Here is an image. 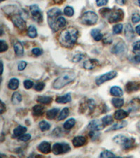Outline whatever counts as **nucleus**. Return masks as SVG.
<instances>
[{
    "mask_svg": "<svg viewBox=\"0 0 140 158\" xmlns=\"http://www.w3.org/2000/svg\"><path fill=\"white\" fill-rule=\"evenodd\" d=\"M44 113V107L40 105H36L32 108V114L33 115L39 117L42 116Z\"/></svg>",
    "mask_w": 140,
    "mask_h": 158,
    "instance_id": "21",
    "label": "nucleus"
},
{
    "mask_svg": "<svg viewBox=\"0 0 140 158\" xmlns=\"http://www.w3.org/2000/svg\"><path fill=\"white\" fill-rule=\"evenodd\" d=\"M45 87V84L44 82H38L34 86V88L36 91H42Z\"/></svg>",
    "mask_w": 140,
    "mask_h": 158,
    "instance_id": "44",
    "label": "nucleus"
},
{
    "mask_svg": "<svg viewBox=\"0 0 140 158\" xmlns=\"http://www.w3.org/2000/svg\"><path fill=\"white\" fill-rule=\"evenodd\" d=\"M140 88V84L137 82H129L125 86L127 93H132L138 91Z\"/></svg>",
    "mask_w": 140,
    "mask_h": 158,
    "instance_id": "13",
    "label": "nucleus"
},
{
    "mask_svg": "<svg viewBox=\"0 0 140 158\" xmlns=\"http://www.w3.org/2000/svg\"><path fill=\"white\" fill-rule=\"evenodd\" d=\"M110 93L112 96L116 97H121L123 95V91L122 90V89H121V87L117 86H114L112 87L110 90Z\"/></svg>",
    "mask_w": 140,
    "mask_h": 158,
    "instance_id": "23",
    "label": "nucleus"
},
{
    "mask_svg": "<svg viewBox=\"0 0 140 158\" xmlns=\"http://www.w3.org/2000/svg\"><path fill=\"white\" fill-rule=\"evenodd\" d=\"M109 0H96V4L98 7H102V6L107 5Z\"/></svg>",
    "mask_w": 140,
    "mask_h": 158,
    "instance_id": "52",
    "label": "nucleus"
},
{
    "mask_svg": "<svg viewBox=\"0 0 140 158\" xmlns=\"http://www.w3.org/2000/svg\"><path fill=\"white\" fill-rule=\"evenodd\" d=\"M98 20V16L92 11H88L83 14L81 16V23L87 26H93Z\"/></svg>",
    "mask_w": 140,
    "mask_h": 158,
    "instance_id": "3",
    "label": "nucleus"
},
{
    "mask_svg": "<svg viewBox=\"0 0 140 158\" xmlns=\"http://www.w3.org/2000/svg\"><path fill=\"white\" fill-rule=\"evenodd\" d=\"M69 115V110L68 108H64L62 110V111L60 113V115L58 116V121H61V120H65V118H67L68 116Z\"/></svg>",
    "mask_w": 140,
    "mask_h": 158,
    "instance_id": "33",
    "label": "nucleus"
},
{
    "mask_svg": "<svg viewBox=\"0 0 140 158\" xmlns=\"http://www.w3.org/2000/svg\"><path fill=\"white\" fill-rule=\"evenodd\" d=\"M129 115V113H127V111H123V110H118L115 112L114 117L116 120H121L126 118Z\"/></svg>",
    "mask_w": 140,
    "mask_h": 158,
    "instance_id": "20",
    "label": "nucleus"
},
{
    "mask_svg": "<svg viewBox=\"0 0 140 158\" xmlns=\"http://www.w3.org/2000/svg\"><path fill=\"white\" fill-rule=\"evenodd\" d=\"M6 105L2 101H1V114H3L6 111Z\"/></svg>",
    "mask_w": 140,
    "mask_h": 158,
    "instance_id": "53",
    "label": "nucleus"
},
{
    "mask_svg": "<svg viewBox=\"0 0 140 158\" xmlns=\"http://www.w3.org/2000/svg\"><path fill=\"white\" fill-rule=\"evenodd\" d=\"M53 101L52 97L51 96H40L37 98V101L41 103L45 104V105H48L50 104Z\"/></svg>",
    "mask_w": 140,
    "mask_h": 158,
    "instance_id": "29",
    "label": "nucleus"
},
{
    "mask_svg": "<svg viewBox=\"0 0 140 158\" xmlns=\"http://www.w3.org/2000/svg\"><path fill=\"white\" fill-rule=\"evenodd\" d=\"M126 138L127 136H125V135L119 134L118 136H115L114 139H113V141H114L116 143H117V144L122 145L123 144V143H124V141H125V139H126Z\"/></svg>",
    "mask_w": 140,
    "mask_h": 158,
    "instance_id": "35",
    "label": "nucleus"
},
{
    "mask_svg": "<svg viewBox=\"0 0 140 158\" xmlns=\"http://www.w3.org/2000/svg\"><path fill=\"white\" fill-rule=\"evenodd\" d=\"M76 124V120L74 118H70V119L67 120L63 124V127L67 130L71 129V128L74 127V126Z\"/></svg>",
    "mask_w": 140,
    "mask_h": 158,
    "instance_id": "30",
    "label": "nucleus"
},
{
    "mask_svg": "<svg viewBox=\"0 0 140 158\" xmlns=\"http://www.w3.org/2000/svg\"><path fill=\"white\" fill-rule=\"evenodd\" d=\"M116 3L119 5H124L125 2H126V0H116Z\"/></svg>",
    "mask_w": 140,
    "mask_h": 158,
    "instance_id": "55",
    "label": "nucleus"
},
{
    "mask_svg": "<svg viewBox=\"0 0 140 158\" xmlns=\"http://www.w3.org/2000/svg\"><path fill=\"white\" fill-rule=\"evenodd\" d=\"M1 73H3V71H4V65H3V62L1 61Z\"/></svg>",
    "mask_w": 140,
    "mask_h": 158,
    "instance_id": "57",
    "label": "nucleus"
},
{
    "mask_svg": "<svg viewBox=\"0 0 140 158\" xmlns=\"http://www.w3.org/2000/svg\"><path fill=\"white\" fill-rule=\"evenodd\" d=\"M105 127V126L103 124L102 120L100 121L99 120H93L88 125V129H89L90 131H100L103 129Z\"/></svg>",
    "mask_w": 140,
    "mask_h": 158,
    "instance_id": "11",
    "label": "nucleus"
},
{
    "mask_svg": "<svg viewBox=\"0 0 140 158\" xmlns=\"http://www.w3.org/2000/svg\"><path fill=\"white\" fill-rule=\"evenodd\" d=\"M13 48H14V51H15L16 55L18 56V57H21L24 54L23 47H22V44L20 43V41H16V42L14 44Z\"/></svg>",
    "mask_w": 140,
    "mask_h": 158,
    "instance_id": "19",
    "label": "nucleus"
},
{
    "mask_svg": "<svg viewBox=\"0 0 140 158\" xmlns=\"http://www.w3.org/2000/svg\"><path fill=\"white\" fill-rule=\"evenodd\" d=\"M135 143V140L133 138H129V137H127L125 141H124V143H123V144L121 145V146H122L125 150H128L134 147Z\"/></svg>",
    "mask_w": 140,
    "mask_h": 158,
    "instance_id": "22",
    "label": "nucleus"
},
{
    "mask_svg": "<svg viewBox=\"0 0 140 158\" xmlns=\"http://www.w3.org/2000/svg\"><path fill=\"white\" fill-rule=\"evenodd\" d=\"M99 64V62L96 59H90L86 61L83 63V68L86 70H92Z\"/></svg>",
    "mask_w": 140,
    "mask_h": 158,
    "instance_id": "17",
    "label": "nucleus"
},
{
    "mask_svg": "<svg viewBox=\"0 0 140 158\" xmlns=\"http://www.w3.org/2000/svg\"><path fill=\"white\" fill-rule=\"evenodd\" d=\"M89 136L91 138L92 140H96L100 136V133L98 132V131H90L89 133Z\"/></svg>",
    "mask_w": 140,
    "mask_h": 158,
    "instance_id": "45",
    "label": "nucleus"
},
{
    "mask_svg": "<svg viewBox=\"0 0 140 158\" xmlns=\"http://www.w3.org/2000/svg\"><path fill=\"white\" fill-rule=\"evenodd\" d=\"M28 35L30 38H35L37 36V30L34 26H30L28 29Z\"/></svg>",
    "mask_w": 140,
    "mask_h": 158,
    "instance_id": "34",
    "label": "nucleus"
},
{
    "mask_svg": "<svg viewBox=\"0 0 140 158\" xmlns=\"http://www.w3.org/2000/svg\"><path fill=\"white\" fill-rule=\"evenodd\" d=\"M1 2H3V1H4V0H1Z\"/></svg>",
    "mask_w": 140,
    "mask_h": 158,
    "instance_id": "61",
    "label": "nucleus"
},
{
    "mask_svg": "<svg viewBox=\"0 0 140 158\" xmlns=\"http://www.w3.org/2000/svg\"><path fill=\"white\" fill-rule=\"evenodd\" d=\"M129 111L137 112L140 111V99H135L132 100L129 104Z\"/></svg>",
    "mask_w": 140,
    "mask_h": 158,
    "instance_id": "14",
    "label": "nucleus"
},
{
    "mask_svg": "<svg viewBox=\"0 0 140 158\" xmlns=\"http://www.w3.org/2000/svg\"><path fill=\"white\" fill-rule=\"evenodd\" d=\"M132 21L134 23H138L140 21V15L139 14H133V16H132Z\"/></svg>",
    "mask_w": 140,
    "mask_h": 158,
    "instance_id": "50",
    "label": "nucleus"
},
{
    "mask_svg": "<svg viewBox=\"0 0 140 158\" xmlns=\"http://www.w3.org/2000/svg\"><path fill=\"white\" fill-rule=\"evenodd\" d=\"M27 65H28V63H26L25 61H20L19 63H18V69L19 71H22V70H25V68H26Z\"/></svg>",
    "mask_w": 140,
    "mask_h": 158,
    "instance_id": "51",
    "label": "nucleus"
},
{
    "mask_svg": "<svg viewBox=\"0 0 140 158\" xmlns=\"http://www.w3.org/2000/svg\"><path fill=\"white\" fill-rule=\"evenodd\" d=\"M127 122L126 121H121L120 122H118V123L114 124V125H112V126L111 128L109 129V130L106 131V132H110V131H116V130H119L121 129H123L125 127L127 126Z\"/></svg>",
    "mask_w": 140,
    "mask_h": 158,
    "instance_id": "24",
    "label": "nucleus"
},
{
    "mask_svg": "<svg viewBox=\"0 0 140 158\" xmlns=\"http://www.w3.org/2000/svg\"><path fill=\"white\" fill-rule=\"evenodd\" d=\"M38 150L44 154H48L50 153L52 150V147L50 143L47 142V141H43L38 145L37 147Z\"/></svg>",
    "mask_w": 140,
    "mask_h": 158,
    "instance_id": "12",
    "label": "nucleus"
},
{
    "mask_svg": "<svg viewBox=\"0 0 140 158\" xmlns=\"http://www.w3.org/2000/svg\"><path fill=\"white\" fill-rule=\"evenodd\" d=\"M100 157H103V158H105V157L110 158V157H116V155H115L113 153H112V152H110L109 150H104L101 153V154L100 155Z\"/></svg>",
    "mask_w": 140,
    "mask_h": 158,
    "instance_id": "39",
    "label": "nucleus"
},
{
    "mask_svg": "<svg viewBox=\"0 0 140 158\" xmlns=\"http://www.w3.org/2000/svg\"><path fill=\"white\" fill-rule=\"evenodd\" d=\"M86 142H87V140H86V137L84 136H77L74 138L72 140L73 145L75 147L83 146V145L86 144Z\"/></svg>",
    "mask_w": 140,
    "mask_h": 158,
    "instance_id": "15",
    "label": "nucleus"
},
{
    "mask_svg": "<svg viewBox=\"0 0 140 158\" xmlns=\"http://www.w3.org/2000/svg\"><path fill=\"white\" fill-rule=\"evenodd\" d=\"M64 14H65V16H69V17H71V16H74V10L70 6H67L64 9Z\"/></svg>",
    "mask_w": 140,
    "mask_h": 158,
    "instance_id": "38",
    "label": "nucleus"
},
{
    "mask_svg": "<svg viewBox=\"0 0 140 158\" xmlns=\"http://www.w3.org/2000/svg\"><path fill=\"white\" fill-rule=\"evenodd\" d=\"M30 138H31V135L30 134H24L18 137V140L20 141H23V142L28 141L29 140H30Z\"/></svg>",
    "mask_w": 140,
    "mask_h": 158,
    "instance_id": "43",
    "label": "nucleus"
},
{
    "mask_svg": "<svg viewBox=\"0 0 140 158\" xmlns=\"http://www.w3.org/2000/svg\"><path fill=\"white\" fill-rule=\"evenodd\" d=\"M135 31L138 35H140V25H139V26H137V27H136Z\"/></svg>",
    "mask_w": 140,
    "mask_h": 158,
    "instance_id": "56",
    "label": "nucleus"
},
{
    "mask_svg": "<svg viewBox=\"0 0 140 158\" xmlns=\"http://www.w3.org/2000/svg\"><path fill=\"white\" fill-rule=\"evenodd\" d=\"M125 35L128 40H132L135 37V32L131 24L127 23L125 28Z\"/></svg>",
    "mask_w": 140,
    "mask_h": 158,
    "instance_id": "16",
    "label": "nucleus"
},
{
    "mask_svg": "<svg viewBox=\"0 0 140 158\" xmlns=\"http://www.w3.org/2000/svg\"><path fill=\"white\" fill-rule=\"evenodd\" d=\"M133 51V53H135L136 55H140V41H136L134 44Z\"/></svg>",
    "mask_w": 140,
    "mask_h": 158,
    "instance_id": "40",
    "label": "nucleus"
},
{
    "mask_svg": "<svg viewBox=\"0 0 140 158\" xmlns=\"http://www.w3.org/2000/svg\"><path fill=\"white\" fill-rule=\"evenodd\" d=\"M39 129H41L42 132H46V131H48L51 128V124L47 122L45 120H43V121H41L39 124Z\"/></svg>",
    "mask_w": 140,
    "mask_h": 158,
    "instance_id": "36",
    "label": "nucleus"
},
{
    "mask_svg": "<svg viewBox=\"0 0 140 158\" xmlns=\"http://www.w3.org/2000/svg\"><path fill=\"white\" fill-rule=\"evenodd\" d=\"M123 28V26L122 24H116V26H114V28H113V32H114V34H120V33L122 32Z\"/></svg>",
    "mask_w": 140,
    "mask_h": 158,
    "instance_id": "41",
    "label": "nucleus"
},
{
    "mask_svg": "<svg viewBox=\"0 0 140 158\" xmlns=\"http://www.w3.org/2000/svg\"><path fill=\"white\" fill-rule=\"evenodd\" d=\"M30 10L31 12V14H32L33 19H34L35 21L36 22H42L43 20V15H42V12L41 11L40 8L38 7L37 5H31L30 7Z\"/></svg>",
    "mask_w": 140,
    "mask_h": 158,
    "instance_id": "8",
    "label": "nucleus"
},
{
    "mask_svg": "<svg viewBox=\"0 0 140 158\" xmlns=\"http://www.w3.org/2000/svg\"><path fill=\"white\" fill-rule=\"evenodd\" d=\"M79 31L74 28H68L63 30L59 35L58 41L65 48L73 47L77 42Z\"/></svg>",
    "mask_w": 140,
    "mask_h": 158,
    "instance_id": "1",
    "label": "nucleus"
},
{
    "mask_svg": "<svg viewBox=\"0 0 140 158\" xmlns=\"http://www.w3.org/2000/svg\"><path fill=\"white\" fill-rule=\"evenodd\" d=\"M138 129H139V130L140 131V122H139V124H138Z\"/></svg>",
    "mask_w": 140,
    "mask_h": 158,
    "instance_id": "59",
    "label": "nucleus"
},
{
    "mask_svg": "<svg viewBox=\"0 0 140 158\" xmlns=\"http://www.w3.org/2000/svg\"><path fill=\"white\" fill-rule=\"evenodd\" d=\"M83 58H84V55L82 54V53H79V54L75 55L74 56L72 61L73 62H74V63H79V62L83 60Z\"/></svg>",
    "mask_w": 140,
    "mask_h": 158,
    "instance_id": "48",
    "label": "nucleus"
},
{
    "mask_svg": "<svg viewBox=\"0 0 140 158\" xmlns=\"http://www.w3.org/2000/svg\"><path fill=\"white\" fill-rule=\"evenodd\" d=\"M107 17L109 22L111 23H118L123 19V18H124V12L123 11V10L119 9H115L114 10L111 9Z\"/></svg>",
    "mask_w": 140,
    "mask_h": 158,
    "instance_id": "5",
    "label": "nucleus"
},
{
    "mask_svg": "<svg viewBox=\"0 0 140 158\" xmlns=\"http://www.w3.org/2000/svg\"><path fill=\"white\" fill-rule=\"evenodd\" d=\"M87 105L89 108L90 111H93V110L95 108V103L93 99H88L87 101Z\"/></svg>",
    "mask_w": 140,
    "mask_h": 158,
    "instance_id": "42",
    "label": "nucleus"
},
{
    "mask_svg": "<svg viewBox=\"0 0 140 158\" xmlns=\"http://www.w3.org/2000/svg\"><path fill=\"white\" fill-rule=\"evenodd\" d=\"M117 75H118V73H117L116 71H114V70H113V71H110L109 72H106V73H105L104 74H102V75L98 77L96 79V80H95L96 84L98 85V86H100V85L102 84L103 83L107 82V81L112 80H113V79H114L115 77H116Z\"/></svg>",
    "mask_w": 140,
    "mask_h": 158,
    "instance_id": "7",
    "label": "nucleus"
},
{
    "mask_svg": "<svg viewBox=\"0 0 140 158\" xmlns=\"http://www.w3.org/2000/svg\"><path fill=\"white\" fill-rule=\"evenodd\" d=\"M0 44H0L1 45V52H4L7 51L8 48H9V46H8L7 43L5 41L1 39V40H0Z\"/></svg>",
    "mask_w": 140,
    "mask_h": 158,
    "instance_id": "47",
    "label": "nucleus"
},
{
    "mask_svg": "<svg viewBox=\"0 0 140 158\" xmlns=\"http://www.w3.org/2000/svg\"><path fill=\"white\" fill-rule=\"evenodd\" d=\"M11 20L16 28H19L20 30H24L26 28L25 21L23 18L20 15L16 14V15L13 16L11 18Z\"/></svg>",
    "mask_w": 140,
    "mask_h": 158,
    "instance_id": "10",
    "label": "nucleus"
},
{
    "mask_svg": "<svg viewBox=\"0 0 140 158\" xmlns=\"http://www.w3.org/2000/svg\"><path fill=\"white\" fill-rule=\"evenodd\" d=\"M62 15L61 10L58 8H53L47 12V16H48V22L50 28L52 29L53 32H55V22H56L57 18L60 16Z\"/></svg>",
    "mask_w": 140,
    "mask_h": 158,
    "instance_id": "4",
    "label": "nucleus"
},
{
    "mask_svg": "<svg viewBox=\"0 0 140 158\" xmlns=\"http://www.w3.org/2000/svg\"><path fill=\"white\" fill-rule=\"evenodd\" d=\"M112 103L116 108H120L124 104V99L121 98H114L112 100Z\"/></svg>",
    "mask_w": 140,
    "mask_h": 158,
    "instance_id": "28",
    "label": "nucleus"
},
{
    "mask_svg": "<svg viewBox=\"0 0 140 158\" xmlns=\"http://www.w3.org/2000/svg\"><path fill=\"white\" fill-rule=\"evenodd\" d=\"M90 34H91V36L93 37V39L95 41H100L101 39H102L103 38V35L99 29L95 28L92 30Z\"/></svg>",
    "mask_w": 140,
    "mask_h": 158,
    "instance_id": "26",
    "label": "nucleus"
},
{
    "mask_svg": "<svg viewBox=\"0 0 140 158\" xmlns=\"http://www.w3.org/2000/svg\"><path fill=\"white\" fill-rule=\"evenodd\" d=\"M127 51V47L123 41H121L116 44V45L113 47L112 49V52L113 53L116 55L124 54Z\"/></svg>",
    "mask_w": 140,
    "mask_h": 158,
    "instance_id": "9",
    "label": "nucleus"
},
{
    "mask_svg": "<svg viewBox=\"0 0 140 158\" xmlns=\"http://www.w3.org/2000/svg\"><path fill=\"white\" fill-rule=\"evenodd\" d=\"M102 122L104 126L110 125V124H112L113 122H114V119H113L112 116L106 115L102 118Z\"/></svg>",
    "mask_w": 140,
    "mask_h": 158,
    "instance_id": "37",
    "label": "nucleus"
},
{
    "mask_svg": "<svg viewBox=\"0 0 140 158\" xmlns=\"http://www.w3.org/2000/svg\"><path fill=\"white\" fill-rule=\"evenodd\" d=\"M55 101H56L57 103H60V104L69 103V102L71 101V94H70V93H66L65 95L60 96L56 98Z\"/></svg>",
    "mask_w": 140,
    "mask_h": 158,
    "instance_id": "18",
    "label": "nucleus"
},
{
    "mask_svg": "<svg viewBox=\"0 0 140 158\" xmlns=\"http://www.w3.org/2000/svg\"><path fill=\"white\" fill-rule=\"evenodd\" d=\"M32 53L34 56H39L42 55L43 51L39 48H34V49L32 50Z\"/></svg>",
    "mask_w": 140,
    "mask_h": 158,
    "instance_id": "49",
    "label": "nucleus"
},
{
    "mask_svg": "<svg viewBox=\"0 0 140 158\" xmlns=\"http://www.w3.org/2000/svg\"><path fill=\"white\" fill-rule=\"evenodd\" d=\"M20 82L17 78H12L9 80V84H8V87L11 90H16L19 87Z\"/></svg>",
    "mask_w": 140,
    "mask_h": 158,
    "instance_id": "25",
    "label": "nucleus"
},
{
    "mask_svg": "<svg viewBox=\"0 0 140 158\" xmlns=\"http://www.w3.org/2000/svg\"><path fill=\"white\" fill-rule=\"evenodd\" d=\"M112 42V38H108L107 37H104V43L105 44H111Z\"/></svg>",
    "mask_w": 140,
    "mask_h": 158,
    "instance_id": "54",
    "label": "nucleus"
},
{
    "mask_svg": "<svg viewBox=\"0 0 140 158\" xmlns=\"http://www.w3.org/2000/svg\"><path fill=\"white\" fill-rule=\"evenodd\" d=\"M77 77V74L74 72H66L58 77L54 81L53 87L55 89H60L69 83L72 82Z\"/></svg>",
    "mask_w": 140,
    "mask_h": 158,
    "instance_id": "2",
    "label": "nucleus"
},
{
    "mask_svg": "<svg viewBox=\"0 0 140 158\" xmlns=\"http://www.w3.org/2000/svg\"><path fill=\"white\" fill-rule=\"evenodd\" d=\"M70 150H71V147L69 145L65 143H56L53 145L52 147L53 153L55 155L67 153Z\"/></svg>",
    "mask_w": 140,
    "mask_h": 158,
    "instance_id": "6",
    "label": "nucleus"
},
{
    "mask_svg": "<svg viewBox=\"0 0 140 158\" xmlns=\"http://www.w3.org/2000/svg\"><path fill=\"white\" fill-rule=\"evenodd\" d=\"M11 101L12 103H13L14 105H18V104H19L22 101V95L20 94L19 92H18V91L17 92L13 93L11 98Z\"/></svg>",
    "mask_w": 140,
    "mask_h": 158,
    "instance_id": "31",
    "label": "nucleus"
},
{
    "mask_svg": "<svg viewBox=\"0 0 140 158\" xmlns=\"http://www.w3.org/2000/svg\"><path fill=\"white\" fill-rule=\"evenodd\" d=\"M23 85H24L25 88L26 89H30L31 88H32L33 86H34V84H33V82L31 80H27L24 81Z\"/></svg>",
    "mask_w": 140,
    "mask_h": 158,
    "instance_id": "46",
    "label": "nucleus"
},
{
    "mask_svg": "<svg viewBox=\"0 0 140 158\" xmlns=\"http://www.w3.org/2000/svg\"><path fill=\"white\" fill-rule=\"evenodd\" d=\"M59 112L58 108H53L51 110H49L48 111H47L46 113V117L48 120H53L56 117L57 113Z\"/></svg>",
    "mask_w": 140,
    "mask_h": 158,
    "instance_id": "32",
    "label": "nucleus"
},
{
    "mask_svg": "<svg viewBox=\"0 0 140 158\" xmlns=\"http://www.w3.org/2000/svg\"><path fill=\"white\" fill-rule=\"evenodd\" d=\"M137 2H138V5H139V6L140 7V0H137Z\"/></svg>",
    "mask_w": 140,
    "mask_h": 158,
    "instance_id": "60",
    "label": "nucleus"
},
{
    "mask_svg": "<svg viewBox=\"0 0 140 158\" xmlns=\"http://www.w3.org/2000/svg\"><path fill=\"white\" fill-rule=\"evenodd\" d=\"M136 60H137V61L138 62H140V58L139 57V56H137V59H136Z\"/></svg>",
    "mask_w": 140,
    "mask_h": 158,
    "instance_id": "58",
    "label": "nucleus"
},
{
    "mask_svg": "<svg viewBox=\"0 0 140 158\" xmlns=\"http://www.w3.org/2000/svg\"><path fill=\"white\" fill-rule=\"evenodd\" d=\"M27 132V128L23 126H18L14 129L13 135L15 137H19Z\"/></svg>",
    "mask_w": 140,
    "mask_h": 158,
    "instance_id": "27",
    "label": "nucleus"
}]
</instances>
